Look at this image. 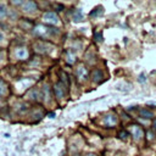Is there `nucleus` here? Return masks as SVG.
<instances>
[{
  "mask_svg": "<svg viewBox=\"0 0 156 156\" xmlns=\"http://www.w3.org/2000/svg\"><path fill=\"white\" fill-rule=\"evenodd\" d=\"M28 56V51L24 46H17L15 49V57L18 60H24Z\"/></svg>",
  "mask_w": 156,
  "mask_h": 156,
  "instance_id": "obj_6",
  "label": "nucleus"
},
{
  "mask_svg": "<svg viewBox=\"0 0 156 156\" xmlns=\"http://www.w3.org/2000/svg\"><path fill=\"white\" fill-rule=\"evenodd\" d=\"M147 105H152V106H156V102H154V101H149V102H147Z\"/></svg>",
  "mask_w": 156,
  "mask_h": 156,
  "instance_id": "obj_26",
  "label": "nucleus"
},
{
  "mask_svg": "<svg viewBox=\"0 0 156 156\" xmlns=\"http://www.w3.org/2000/svg\"><path fill=\"white\" fill-rule=\"evenodd\" d=\"M43 20H44L46 23H49V24H57V23H58V17H57V15H56L55 12H52V11H46V12L44 13V16H43Z\"/></svg>",
  "mask_w": 156,
  "mask_h": 156,
  "instance_id": "obj_2",
  "label": "nucleus"
},
{
  "mask_svg": "<svg viewBox=\"0 0 156 156\" xmlns=\"http://www.w3.org/2000/svg\"><path fill=\"white\" fill-rule=\"evenodd\" d=\"M6 15H7V9L2 2H0V18H4Z\"/></svg>",
  "mask_w": 156,
  "mask_h": 156,
  "instance_id": "obj_14",
  "label": "nucleus"
},
{
  "mask_svg": "<svg viewBox=\"0 0 156 156\" xmlns=\"http://www.w3.org/2000/svg\"><path fill=\"white\" fill-rule=\"evenodd\" d=\"M52 89H54V94H55V96L57 99H62L65 96V94H66V88H65V85L61 82L56 83Z\"/></svg>",
  "mask_w": 156,
  "mask_h": 156,
  "instance_id": "obj_4",
  "label": "nucleus"
},
{
  "mask_svg": "<svg viewBox=\"0 0 156 156\" xmlns=\"http://www.w3.org/2000/svg\"><path fill=\"white\" fill-rule=\"evenodd\" d=\"M94 38H95L96 41H102V34H101L100 32H96V33L94 34Z\"/></svg>",
  "mask_w": 156,
  "mask_h": 156,
  "instance_id": "obj_19",
  "label": "nucleus"
},
{
  "mask_svg": "<svg viewBox=\"0 0 156 156\" xmlns=\"http://www.w3.org/2000/svg\"><path fill=\"white\" fill-rule=\"evenodd\" d=\"M2 40H4V33H2L1 30H0V43H1Z\"/></svg>",
  "mask_w": 156,
  "mask_h": 156,
  "instance_id": "obj_24",
  "label": "nucleus"
},
{
  "mask_svg": "<svg viewBox=\"0 0 156 156\" xmlns=\"http://www.w3.org/2000/svg\"><path fill=\"white\" fill-rule=\"evenodd\" d=\"M21 7H22V10L24 12H33V11L37 10V4L34 1H32V0H28V1H23Z\"/></svg>",
  "mask_w": 156,
  "mask_h": 156,
  "instance_id": "obj_8",
  "label": "nucleus"
},
{
  "mask_svg": "<svg viewBox=\"0 0 156 156\" xmlns=\"http://www.w3.org/2000/svg\"><path fill=\"white\" fill-rule=\"evenodd\" d=\"M35 50H37L38 52H49L51 49H50V46H49L48 44L39 41V43L35 44Z\"/></svg>",
  "mask_w": 156,
  "mask_h": 156,
  "instance_id": "obj_9",
  "label": "nucleus"
},
{
  "mask_svg": "<svg viewBox=\"0 0 156 156\" xmlns=\"http://www.w3.org/2000/svg\"><path fill=\"white\" fill-rule=\"evenodd\" d=\"M85 156H96L95 154H88V155H85Z\"/></svg>",
  "mask_w": 156,
  "mask_h": 156,
  "instance_id": "obj_28",
  "label": "nucleus"
},
{
  "mask_svg": "<svg viewBox=\"0 0 156 156\" xmlns=\"http://www.w3.org/2000/svg\"><path fill=\"white\" fill-rule=\"evenodd\" d=\"M2 56H4V54H2V51L0 50V61H1V58H2Z\"/></svg>",
  "mask_w": 156,
  "mask_h": 156,
  "instance_id": "obj_27",
  "label": "nucleus"
},
{
  "mask_svg": "<svg viewBox=\"0 0 156 156\" xmlns=\"http://www.w3.org/2000/svg\"><path fill=\"white\" fill-rule=\"evenodd\" d=\"M130 133H132V136L134 138V140H139L143 136V129H141V127H139L136 124H133L130 127Z\"/></svg>",
  "mask_w": 156,
  "mask_h": 156,
  "instance_id": "obj_7",
  "label": "nucleus"
},
{
  "mask_svg": "<svg viewBox=\"0 0 156 156\" xmlns=\"http://www.w3.org/2000/svg\"><path fill=\"white\" fill-rule=\"evenodd\" d=\"M73 20L74 21H80L82 18H83V12H82V10L80 9H77V10H74L73 11Z\"/></svg>",
  "mask_w": 156,
  "mask_h": 156,
  "instance_id": "obj_13",
  "label": "nucleus"
},
{
  "mask_svg": "<svg viewBox=\"0 0 156 156\" xmlns=\"http://www.w3.org/2000/svg\"><path fill=\"white\" fill-rule=\"evenodd\" d=\"M40 93H41V98H43V100H44V101H48L49 98H50V91H49V87H48L46 84L43 85Z\"/></svg>",
  "mask_w": 156,
  "mask_h": 156,
  "instance_id": "obj_12",
  "label": "nucleus"
},
{
  "mask_svg": "<svg viewBox=\"0 0 156 156\" xmlns=\"http://www.w3.org/2000/svg\"><path fill=\"white\" fill-rule=\"evenodd\" d=\"M118 136H119L121 139H126V138L128 136V133H127L126 130H122V132H119V133H118Z\"/></svg>",
  "mask_w": 156,
  "mask_h": 156,
  "instance_id": "obj_20",
  "label": "nucleus"
},
{
  "mask_svg": "<svg viewBox=\"0 0 156 156\" xmlns=\"http://www.w3.org/2000/svg\"><path fill=\"white\" fill-rule=\"evenodd\" d=\"M35 33L39 35V37H46V35H50V34H57V29L56 28H50L48 26H44V24H39L34 28Z\"/></svg>",
  "mask_w": 156,
  "mask_h": 156,
  "instance_id": "obj_1",
  "label": "nucleus"
},
{
  "mask_svg": "<svg viewBox=\"0 0 156 156\" xmlns=\"http://www.w3.org/2000/svg\"><path fill=\"white\" fill-rule=\"evenodd\" d=\"M49 117H50V118H54V117H55V113H54V112H50V113H49Z\"/></svg>",
  "mask_w": 156,
  "mask_h": 156,
  "instance_id": "obj_25",
  "label": "nucleus"
},
{
  "mask_svg": "<svg viewBox=\"0 0 156 156\" xmlns=\"http://www.w3.org/2000/svg\"><path fill=\"white\" fill-rule=\"evenodd\" d=\"M102 72H101V69H98V68H95L93 72H91V79H93V82H95V83H98V82H100L101 79H102Z\"/></svg>",
  "mask_w": 156,
  "mask_h": 156,
  "instance_id": "obj_10",
  "label": "nucleus"
},
{
  "mask_svg": "<svg viewBox=\"0 0 156 156\" xmlns=\"http://www.w3.org/2000/svg\"><path fill=\"white\" fill-rule=\"evenodd\" d=\"M76 76L79 80H85L87 77H88V71L85 68L84 65H79L77 68H76Z\"/></svg>",
  "mask_w": 156,
  "mask_h": 156,
  "instance_id": "obj_5",
  "label": "nucleus"
},
{
  "mask_svg": "<svg viewBox=\"0 0 156 156\" xmlns=\"http://www.w3.org/2000/svg\"><path fill=\"white\" fill-rule=\"evenodd\" d=\"M146 79H145V74L144 73H141V74H139V78H138V82L139 83H144Z\"/></svg>",
  "mask_w": 156,
  "mask_h": 156,
  "instance_id": "obj_21",
  "label": "nucleus"
},
{
  "mask_svg": "<svg viewBox=\"0 0 156 156\" xmlns=\"http://www.w3.org/2000/svg\"><path fill=\"white\" fill-rule=\"evenodd\" d=\"M152 127H154V129L156 130V118H154V121H152Z\"/></svg>",
  "mask_w": 156,
  "mask_h": 156,
  "instance_id": "obj_23",
  "label": "nucleus"
},
{
  "mask_svg": "<svg viewBox=\"0 0 156 156\" xmlns=\"http://www.w3.org/2000/svg\"><path fill=\"white\" fill-rule=\"evenodd\" d=\"M102 124L106 127H113L117 124V116L113 113H107L102 118Z\"/></svg>",
  "mask_w": 156,
  "mask_h": 156,
  "instance_id": "obj_3",
  "label": "nucleus"
},
{
  "mask_svg": "<svg viewBox=\"0 0 156 156\" xmlns=\"http://www.w3.org/2000/svg\"><path fill=\"white\" fill-rule=\"evenodd\" d=\"M66 61H67L69 65H72V63L74 62V55H73L71 51H68V52H67V57H66Z\"/></svg>",
  "mask_w": 156,
  "mask_h": 156,
  "instance_id": "obj_15",
  "label": "nucleus"
},
{
  "mask_svg": "<svg viewBox=\"0 0 156 156\" xmlns=\"http://www.w3.org/2000/svg\"><path fill=\"white\" fill-rule=\"evenodd\" d=\"M6 91H7V88H6L5 83L0 79V95H5V94H6Z\"/></svg>",
  "mask_w": 156,
  "mask_h": 156,
  "instance_id": "obj_16",
  "label": "nucleus"
},
{
  "mask_svg": "<svg viewBox=\"0 0 156 156\" xmlns=\"http://www.w3.org/2000/svg\"><path fill=\"white\" fill-rule=\"evenodd\" d=\"M139 115H140V117H143L145 119H149V118H152L154 117V113L150 110H147V108H141L139 111Z\"/></svg>",
  "mask_w": 156,
  "mask_h": 156,
  "instance_id": "obj_11",
  "label": "nucleus"
},
{
  "mask_svg": "<svg viewBox=\"0 0 156 156\" xmlns=\"http://www.w3.org/2000/svg\"><path fill=\"white\" fill-rule=\"evenodd\" d=\"M152 138H154V134H152V133L149 130V132H147V139L150 140V139H152Z\"/></svg>",
  "mask_w": 156,
  "mask_h": 156,
  "instance_id": "obj_22",
  "label": "nucleus"
},
{
  "mask_svg": "<svg viewBox=\"0 0 156 156\" xmlns=\"http://www.w3.org/2000/svg\"><path fill=\"white\" fill-rule=\"evenodd\" d=\"M67 78H68V77H67V74H66L65 72H61V83H62L63 85H67V84L69 83Z\"/></svg>",
  "mask_w": 156,
  "mask_h": 156,
  "instance_id": "obj_17",
  "label": "nucleus"
},
{
  "mask_svg": "<svg viewBox=\"0 0 156 156\" xmlns=\"http://www.w3.org/2000/svg\"><path fill=\"white\" fill-rule=\"evenodd\" d=\"M100 13H102V7H101V6L95 7L94 11L90 12V16H96V15H100Z\"/></svg>",
  "mask_w": 156,
  "mask_h": 156,
  "instance_id": "obj_18",
  "label": "nucleus"
}]
</instances>
